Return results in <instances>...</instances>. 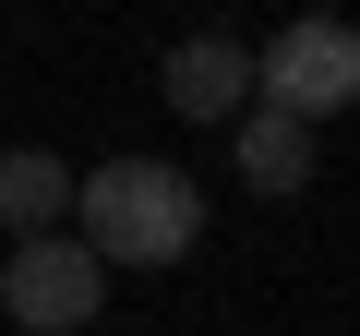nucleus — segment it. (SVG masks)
<instances>
[{"label":"nucleus","mask_w":360,"mask_h":336,"mask_svg":"<svg viewBox=\"0 0 360 336\" xmlns=\"http://www.w3.org/2000/svg\"><path fill=\"white\" fill-rule=\"evenodd\" d=\"M72 240L120 276V264H180L205 240V193H193V168H168V156H108L72 181Z\"/></svg>","instance_id":"1"},{"label":"nucleus","mask_w":360,"mask_h":336,"mask_svg":"<svg viewBox=\"0 0 360 336\" xmlns=\"http://www.w3.org/2000/svg\"><path fill=\"white\" fill-rule=\"evenodd\" d=\"M252 96H264L276 120L324 132L336 108H360V25H336V13L276 25V37H264V60H252Z\"/></svg>","instance_id":"2"},{"label":"nucleus","mask_w":360,"mask_h":336,"mask_svg":"<svg viewBox=\"0 0 360 336\" xmlns=\"http://www.w3.org/2000/svg\"><path fill=\"white\" fill-rule=\"evenodd\" d=\"M0 312H13L25 336H84L108 312V264L60 228V240H25L13 264H0Z\"/></svg>","instance_id":"3"},{"label":"nucleus","mask_w":360,"mask_h":336,"mask_svg":"<svg viewBox=\"0 0 360 336\" xmlns=\"http://www.w3.org/2000/svg\"><path fill=\"white\" fill-rule=\"evenodd\" d=\"M240 96H252V49L240 37H180L168 49V108L180 120H240Z\"/></svg>","instance_id":"4"},{"label":"nucleus","mask_w":360,"mask_h":336,"mask_svg":"<svg viewBox=\"0 0 360 336\" xmlns=\"http://www.w3.org/2000/svg\"><path fill=\"white\" fill-rule=\"evenodd\" d=\"M0 228H13V252L72 228V168L49 144H13V156H0Z\"/></svg>","instance_id":"5"},{"label":"nucleus","mask_w":360,"mask_h":336,"mask_svg":"<svg viewBox=\"0 0 360 336\" xmlns=\"http://www.w3.org/2000/svg\"><path fill=\"white\" fill-rule=\"evenodd\" d=\"M229 132H240V181H252L264 205H276V193H312V132H300V120H276V108H240Z\"/></svg>","instance_id":"6"}]
</instances>
